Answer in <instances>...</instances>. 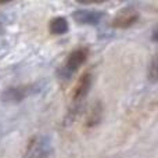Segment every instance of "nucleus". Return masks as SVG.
I'll use <instances>...</instances> for the list:
<instances>
[{
	"mask_svg": "<svg viewBox=\"0 0 158 158\" xmlns=\"http://www.w3.org/2000/svg\"><path fill=\"white\" fill-rule=\"evenodd\" d=\"M43 89V83L36 82L31 85H22V86H11L2 93L0 98L4 103H21L22 100L38 94Z\"/></svg>",
	"mask_w": 158,
	"mask_h": 158,
	"instance_id": "obj_1",
	"label": "nucleus"
},
{
	"mask_svg": "<svg viewBox=\"0 0 158 158\" xmlns=\"http://www.w3.org/2000/svg\"><path fill=\"white\" fill-rule=\"evenodd\" d=\"M87 54H89V52H87L86 49L74 50V52L67 57V60L64 61L63 65L58 68V71H57L58 78L64 79V81H67V79L71 78L72 75L81 68L82 64L87 60Z\"/></svg>",
	"mask_w": 158,
	"mask_h": 158,
	"instance_id": "obj_2",
	"label": "nucleus"
},
{
	"mask_svg": "<svg viewBox=\"0 0 158 158\" xmlns=\"http://www.w3.org/2000/svg\"><path fill=\"white\" fill-rule=\"evenodd\" d=\"M50 151V142L44 136H35L29 140L24 158H46Z\"/></svg>",
	"mask_w": 158,
	"mask_h": 158,
	"instance_id": "obj_3",
	"label": "nucleus"
},
{
	"mask_svg": "<svg viewBox=\"0 0 158 158\" xmlns=\"http://www.w3.org/2000/svg\"><path fill=\"white\" fill-rule=\"evenodd\" d=\"M139 21V13L135 8L128 7V8H122L119 13L115 15L112 25L115 28H121V29H126L131 28L132 25H135Z\"/></svg>",
	"mask_w": 158,
	"mask_h": 158,
	"instance_id": "obj_4",
	"label": "nucleus"
},
{
	"mask_svg": "<svg viewBox=\"0 0 158 158\" xmlns=\"http://www.w3.org/2000/svg\"><path fill=\"white\" fill-rule=\"evenodd\" d=\"M103 17L104 13L97 10H77L72 14V18L82 25H97Z\"/></svg>",
	"mask_w": 158,
	"mask_h": 158,
	"instance_id": "obj_5",
	"label": "nucleus"
},
{
	"mask_svg": "<svg viewBox=\"0 0 158 158\" xmlns=\"http://www.w3.org/2000/svg\"><path fill=\"white\" fill-rule=\"evenodd\" d=\"M93 85V77L92 74L86 72V74L82 75V78L79 79L77 87H75V93H74V100L79 101V100H83L90 92V87Z\"/></svg>",
	"mask_w": 158,
	"mask_h": 158,
	"instance_id": "obj_6",
	"label": "nucleus"
},
{
	"mask_svg": "<svg viewBox=\"0 0 158 158\" xmlns=\"http://www.w3.org/2000/svg\"><path fill=\"white\" fill-rule=\"evenodd\" d=\"M50 32L53 35H64V33L68 32V21L64 17H56L50 21Z\"/></svg>",
	"mask_w": 158,
	"mask_h": 158,
	"instance_id": "obj_7",
	"label": "nucleus"
},
{
	"mask_svg": "<svg viewBox=\"0 0 158 158\" xmlns=\"http://www.w3.org/2000/svg\"><path fill=\"white\" fill-rule=\"evenodd\" d=\"M101 112H103V110H101V104L97 103L94 107L92 108V112H90V117H89V122H87V125L89 126H94L97 125L98 122L101 121Z\"/></svg>",
	"mask_w": 158,
	"mask_h": 158,
	"instance_id": "obj_8",
	"label": "nucleus"
},
{
	"mask_svg": "<svg viewBox=\"0 0 158 158\" xmlns=\"http://www.w3.org/2000/svg\"><path fill=\"white\" fill-rule=\"evenodd\" d=\"M148 77L153 82L157 81V58H154L153 63H151L150 69H148Z\"/></svg>",
	"mask_w": 158,
	"mask_h": 158,
	"instance_id": "obj_9",
	"label": "nucleus"
},
{
	"mask_svg": "<svg viewBox=\"0 0 158 158\" xmlns=\"http://www.w3.org/2000/svg\"><path fill=\"white\" fill-rule=\"evenodd\" d=\"M153 40L157 42V28H154V31H153Z\"/></svg>",
	"mask_w": 158,
	"mask_h": 158,
	"instance_id": "obj_10",
	"label": "nucleus"
}]
</instances>
